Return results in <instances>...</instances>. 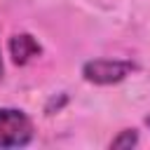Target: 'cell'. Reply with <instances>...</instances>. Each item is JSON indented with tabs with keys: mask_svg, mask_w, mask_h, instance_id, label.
Segmentation results:
<instances>
[{
	"mask_svg": "<svg viewBox=\"0 0 150 150\" xmlns=\"http://www.w3.org/2000/svg\"><path fill=\"white\" fill-rule=\"evenodd\" d=\"M35 136L33 120L19 108H0V148H26Z\"/></svg>",
	"mask_w": 150,
	"mask_h": 150,
	"instance_id": "6da1fadb",
	"label": "cell"
},
{
	"mask_svg": "<svg viewBox=\"0 0 150 150\" xmlns=\"http://www.w3.org/2000/svg\"><path fill=\"white\" fill-rule=\"evenodd\" d=\"M136 63L129 59H91L82 66V77L89 84L108 87L127 80L131 73H136Z\"/></svg>",
	"mask_w": 150,
	"mask_h": 150,
	"instance_id": "7a4b0ae2",
	"label": "cell"
},
{
	"mask_svg": "<svg viewBox=\"0 0 150 150\" xmlns=\"http://www.w3.org/2000/svg\"><path fill=\"white\" fill-rule=\"evenodd\" d=\"M7 49H9V56H12V61L16 66H26V63L35 61L42 54V45L30 33H16V35H12Z\"/></svg>",
	"mask_w": 150,
	"mask_h": 150,
	"instance_id": "3957f363",
	"label": "cell"
},
{
	"mask_svg": "<svg viewBox=\"0 0 150 150\" xmlns=\"http://www.w3.org/2000/svg\"><path fill=\"white\" fill-rule=\"evenodd\" d=\"M136 143H138V131H136V129H122V131L110 141V148L122 150V148H134Z\"/></svg>",
	"mask_w": 150,
	"mask_h": 150,
	"instance_id": "277c9868",
	"label": "cell"
},
{
	"mask_svg": "<svg viewBox=\"0 0 150 150\" xmlns=\"http://www.w3.org/2000/svg\"><path fill=\"white\" fill-rule=\"evenodd\" d=\"M0 80H2V56H0Z\"/></svg>",
	"mask_w": 150,
	"mask_h": 150,
	"instance_id": "5b68a950",
	"label": "cell"
}]
</instances>
